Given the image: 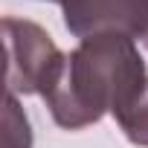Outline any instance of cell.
<instances>
[{
	"instance_id": "cell-7",
	"label": "cell",
	"mask_w": 148,
	"mask_h": 148,
	"mask_svg": "<svg viewBox=\"0 0 148 148\" xmlns=\"http://www.w3.org/2000/svg\"><path fill=\"white\" fill-rule=\"evenodd\" d=\"M142 44H145V49H148V38H145V41H142Z\"/></svg>"
},
{
	"instance_id": "cell-4",
	"label": "cell",
	"mask_w": 148,
	"mask_h": 148,
	"mask_svg": "<svg viewBox=\"0 0 148 148\" xmlns=\"http://www.w3.org/2000/svg\"><path fill=\"white\" fill-rule=\"evenodd\" d=\"M3 148H32V125L23 113L18 96L6 93L3 108Z\"/></svg>"
},
{
	"instance_id": "cell-2",
	"label": "cell",
	"mask_w": 148,
	"mask_h": 148,
	"mask_svg": "<svg viewBox=\"0 0 148 148\" xmlns=\"http://www.w3.org/2000/svg\"><path fill=\"white\" fill-rule=\"evenodd\" d=\"M6 44V93L12 96H47L58 82L67 52L58 49L52 35L26 18H3Z\"/></svg>"
},
{
	"instance_id": "cell-5",
	"label": "cell",
	"mask_w": 148,
	"mask_h": 148,
	"mask_svg": "<svg viewBox=\"0 0 148 148\" xmlns=\"http://www.w3.org/2000/svg\"><path fill=\"white\" fill-rule=\"evenodd\" d=\"M116 125H119V131L125 134L128 142H134L139 148H148V84L136 96V102L128 105L116 116Z\"/></svg>"
},
{
	"instance_id": "cell-1",
	"label": "cell",
	"mask_w": 148,
	"mask_h": 148,
	"mask_svg": "<svg viewBox=\"0 0 148 148\" xmlns=\"http://www.w3.org/2000/svg\"><path fill=\"white\" fill-rule=\"evenodd\" d=\"M145 84L148 70L134 38L93 35L67 52L64 70L44 102L58 128L82 131L102 122L105 113L116 119L136 102Z\"/></svg>"
},
{
	"instance_id": "cell-6",
	"label": "cell",
	"mask_w": 148,
	"mask_h": 148,
	"mask_svg": "<svg viewBox=\"0 0 148 148\" xmlns=\"http://www.w3.org/2000/svg\"><path fill=\"white\" fill-rule=\"evenodd\" d=\"M49 3H64V0H49Z\"/></svg>"
},
{
	"instance_id": "cell-3",
	"label": "cell",
	"mask_w": 148,
	"mask_h": 148,
	"mask_svg": "<svg viewBox=\"0 0 148 148\" xmlns=\"http://www.w3.org/2000/svg\"><path fill=\"white\" fill-rule=\"evenodd\" d=\"M64 26L76 38L122 35L148 38V0H64Z\"/></svg>"
}]
</instances>
